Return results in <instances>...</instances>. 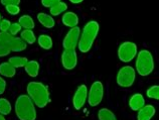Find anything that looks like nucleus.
Returning <instances> with one entry per match:
<instances>
[{
	"instance_id": "obj_25",
	"label": "nucleus",
	"mask_w": 159,
	"mask_h": 120,
	"mask_svg": "<svg viewBox=\"0 0 159 120\" xmlns=\"http://www.w3.org/2000/svg\"><path fill=\"white\" fill-rule=\"evenodd\" d=\"M146 95H147V97L150 99L158 100L159 99V86L158 85L151 86L150 88L147 89V91H146Z\"/></svg>"
},
{
	"instance_id": "obj_2",
	"label": "nucleus",
	"mask_w": 159,
	"mask_h": 120,
	"mask_svg": "<svg viewBox=\"0 0 159 120\" xmlns=\"http://www.w3.org/2000/svg\"><path fill=\"white\" fill-rule=\"evenodd\" d=\"M15 113L19 120H35L36 110L34 103L29 98L28 95L22 94L15 101Z\"/></svg>"
},
{
	"instance_id": "obj_16",
	"label": "nucleus",
	"mask_w": 159,
	"mask_h": 120,
	"mask_svg": "<svg viewBox=\"0 0 159 120\" xmlns=\"http://www.w3.org/2000/svg\"><path fill=\"white\" fill-rule=\"evenodd\" d=\"M15 74H16V69L8 63V62L0 64V75L1 76L12 78L15 76Z\"/></svg>"
},
{
	"instance_id": "obj_9",
	"label": "nucleus",
	"mask_w": 159,
	"mask_h": 120,
	"mask_svg": "<svg viewBox=\"0 0 159 120\" xmlns=\"http://www.w3.org/2000/svg\"><path fill=\"white\" fill-rule=\"evenodd\" d=\"M88 99V88L86 85H81L73 97V105L76 110H81Z\"/></svg>"
},
{
	"instance_id": "obj_11",
	"label": "nucleus",
	"mask_w": 159,
	"mask_h": 120,
	"mask_svg": "<svg viewBox=\"0 0 159 120\" xmlns=\"http://www.w3.org/2000/svg\"><path fill=\"white\" fill-rule=\"evenodd\" d=\"M156 110L152 105H144L141 109L138 110L137 120H151L155 115Z\"/></svg>"
},
{
	"instance_id": "obj_27",
	"label": "nucleus",
	"mask_w": 159,
	"mask_h": 120,
	"mask_svg": "<svg viewBox=\"0 0 159 120\" xmlns=\"http://www.w3.org/2000/svg\"><path fill=\"white\" fill-rule=\"evenodd\" d=\"M12 38H13V36L8 34V32L0 31V43H1V44H9V41L12 39Z\"/></svg>"
},
{
	"instance_id": "obj_1",
	"label": "nucleus",
	"mask_w": 159,
	"mask_h": 120,
	"mask_svg": "<svg viewBox=\"0 0 159 120\" xmlns=\"http://www.w3.org/2000/svg\"><path fill=\"white\" fill-rule=\"evenodd\" d=\"M27 95L32 102L39 107L44 108L49 102V91L48 87L40 82H29L27 85Z\"/></svg>"
},
{
	"instance_id": "obj_8",
	"label": "nucleus",
	"mask_w": 159,
	"mask_h": 120,
	"mask_svg": "<svg viewBox=\"0 0 159 120\" xmlns=\"http://www.w3.org/2000/svg\"><path fill=\"white\" fill-rule=\"evenodd\" d=\"M80 36H81V30L80 27H72L65 36L62 41V47L65 49H75L78 47Z\"/></svg>"
},
{
	"instance_id": "obj_15",
	"label": "nucleus",
	"mask_w": 159,
	"mask_h": 120,
	"mask_svg": "<svg viewBox=\"0 0 159 120\" xmlns=\"http://www.w3.org/2000/svg\"><path fill=\"white\" fill-rule=\"evenodd\" d=\"M24 70L29 77L35 78L39 73V64L36 61H28L27 64L24 66Z\"/></svg>"
},
{
	"instance_id": "obj_7",
	"label": "nucleus",
	"mask_w": 159,
	"mask_h": 120,
	"mask_svg": "<svg viewBox=\"0 0 159 120\" xmlns=\"http://www.w3.org/2000/svg\"><path fill=\"white\" fill-rule=\"evenodd\" d=\"M104 96V87L102 82L96 81L92 84L90 88V93H88V103L90 106H98L103 100Z\"/></svg>"
},
{
	"instance_id": "obj_33",
	"label": "nucleus",
	"mask_w": 159,
	"mask_h": 120,
	"mask_svg": "<svg viewBox=\"0 0 159 120\" xmlns=\"http://www.w3.org/2000/svg\"><path fill=\"white\" fill-rule=\"evenodd\" d=\"M5 89H6V81L2 77H0V95L5 92Z\"/></svg>"
},
{
	"instance_id": "obj_20",
	"label": "nucleus",
	"mask_w": 159,
	"mask_h": 120,
	"mask_svg": "<svg viewBox=\"0 0 159 120\" xmlns=\"http://www.w3.org/2000/svg\"><path fill=\"white\" fill-rule=\"evenodd\" d=\"M28 60L24 57H11L8 60V63L16 68H24V66L27 64Z\"/></svg>"
},
{
	"instance_id": "obj_19",
	"label": "nucleus",
	"mask_w": 159,
	"mask_h": 120,
	"mask_svg": "<svg viewBox=\"0 0 159 120\" xmlns=\"http://www.w3.org/2000/svg\"><path fill=\"white\" fill-rule=\"evenodd\" d=\"M39 44L41 48L43 49H51L52 48V39L51 36H48L47 35H41L40 36H39Z\"/></svg>"
},
{
	"instance_id": "obj_13",
	"label": "nucleus",
	"mask_w": 159,
	"mask_h": 120,
	"mask_svg": "<svg viewBox=\"0 0 159 120\" xmlns=\"http://www.w3.org/2000/svg\"><path fill=\"white\" fill-rule=\"evenodd\" d=\"M10 52H22L26 48L27 44L25 41H23L20 38H15L13 36L12 39L8 44Z\"/></svg>"
},
{
	"instance_id": "obj_30",
	"label": "nucleus",
	"mask_w": 159,
	"mask_h": 120,
	"mask_svg": "<svg viewBox=\"0 0 159 120\" xmlns=\"http://www.w3.org/2000/svg\"><path fill=\"white\" fill-rule=\"evenodd\" d=\"M11 22L9 20L7 19H2L1 22H0V31H4V32H7L8 30H9V26H10Z\"/></svg>"
},
{
	"instance_id": "obj_23",
	"label": "nucleus",
	"mask_w": 159,
	"mask_h": 120,
	"mask_svg": "<svg viewBox=\"0 0 159 120\" xmlns=\"http://www.w3.org/2000/svg\"><path fill=\"white\" fill-rule=\"evenodd\" d=\"M98 118L99 120H117L115 114L112 112L110 109L102 108L98 112Z\"/></svg>"
},
{
	"instance_id": "obj_12",
	"label": "nucleus",
	"mask_w": 159,
	"mask_h": 120,
	"mask_svg": "<svg viewBox=\"0 0 159 120\" xmlns=\"http://www.w3.org/2000/svg\"><path fill=\"white\" fill-rule=\"evenodd\" d=\"M145 105V99L143 95L140 93H136L132 95L129 99V106L133 111H138Z\"/></svg>"
},
{
	"instance_id": "obj_14",
	"label": "nucleus",
	"mask_w": 159,
	"mask_h": 120,
	"mask_svg": "<svg viewBox=\"0 0 159 120\" xmlns=\"http://www.w3.org/2000/svg\"><path fill=\"white\" fill-rule=\"evenodd\" d=\"M62 23L68 27H76L79 23V17L76 13L74 12H66L62 15Z\"/></svg>"
},
{
	"instance_id": "obj_22",
	"label": "nucleus",
	"mask_w": 159,
	"mask_h": 120,
	"mask_svg": "<svg viewBox=\"0 0 159 120\" xmlns=\"http://www.w3.org/2000/svg\"><path fill=\"white\" fill-rule=\"evenodd\" d=\"M66 9H68V5L62 2V1H60L58 3H57L56 5H53L51 7V10H49V12H51V14L53 15V16H57L61 14L62 12H65Z\"/></svg>"
},
{
	"instance_id": "obj_32",
	"label": "nucleus",
	"mask_w": 159,
	"mask_h": 120,
	"mask_svg": "<svg viewBox=\"0 0 159 120\" xmlns=\"http://www.w3.org/2000/svg\"><path fill=\"white\" fill-rule=\"evenodd\" d=\"M21 0H1V4L4 6L7 5H18Z\"/></svg>"
},
{
	"instance_id": "obj_34",
	"label": "nucleus",
	"mask_w": 159,
	"mask_h": 120,
	"mask_svg": "<svg viewBox=\"0 0 159 120\" xmlns=\"http://www.w3.org/2000/svg\"><path fill=\"white\" fill-rule=\"evenodd\" d=\"M70 2L74 3V4H79V3H82L84 0H70Z\"/></svg>"
},
{
	"instance_id": "obj_36",
	"label": "nucleus",
	"mask_w": 159,
	"mask_h": 120,
	"mask_svg": "<svg viewBox=\"0 0 159 120\" xmlns=\"http://www.w3.org/2000/svg\"><path fill=\"white\" fill-rule=\"evenodd\" d=\"M1 20H2V19H1V14H0V22H1Z\"/></svg>"
},
{
	"instance_id": "obj_6",
	"label": "nucleus",
	"mask_w": 159,
	"mask_h": 120,
	"mask_svg": "<svg viewBox=\"0 0 159 120\" xmlns=\"http://www.w3.org/2000/svg\"><path fill=\"white\" fill-rule=\"evenodd\" d=\"M137 56V45L132 41H125L118 48V58L123 63H129Z\"/></svg>"
},
{
	"instance_id": "obj_10",
	"label": "nucleus",
	"mask_w": 159,
	"mask_h": 120,
	"mask_svg": "<svg viewBox=\"0 0 159 120\" xmlns=\"http://www.w3.org/2000/svg\"><path fill=\"white\" fill-rule=\"evenodd\" d=\"M61 64L66 70H73L78 64L76 49H65L61 55Z\"/></svg>"
},
{
	"instance_id": "obj_4",
	"label": "nucleus",
	"mask_w": 159,
	"mask_h": 120,
	"mask_svg": "<svg viewBox=\"0 0 159 120\" xmlns=\"http://www.w3.org/2000/svg\"><path fill=\"white\" fill-rule=\"evenodd\" d=\"M154 70V59L152 53L147 49H142L138 53L136 60V71L140 76L146 77Z\"/></svg>"
},
{
	"instance_id": "obj_3",
	"label": "nucleus",
	"mask_w": 159,
	"mask_h": 120,
	"mask_svg": "<svg viewBox=\"0 0 159 120\" xmlns=\"http://www.w3.org/2000/svg\"><path fill=\"white\" fill-rule=\"evenodd\" d=\"M99 34V23L95 20L88 22L85 27H84L82 36H80L78 48L80 49V52L82 53H88L92 48L94 41L97 38V35Z\"/></svg>"
},
{
	"instance_id": "obj_17",
	"label": "nucleus",
	"mask_w": 159,
	"mask_h": 120,
	"mask_svg": "<svg viewBox=\"0 0 159 120\" xmlns=\"http://www.w3.org/2000/svg\"><path fill=\"white\" fill-rule=\"evenodd\" d=\"M37 20H39L41 25H43L47 28H52L54 26V24H56L54 19L51 15L43 13V12H40V13L37 14Z\"/></svg>"
},
{
	"instance_id": "obj_29",
	"label": "nucleus",
	"mask_w": 159,
	"mask_h": 120,
	"mask_svg": "<svg viewBox=\"0 0 159 120\" xmlns=\"http://www.w3.org/2000/svg\"><path fill=\"white\" fill-rule=\"evenodd\" d=\"M10 53V49L8 44H3L0 43V57H6Z\"/></svg>"
},
{
	"instance_id": "obj_21",
	"label": "nucleus",
	"mask_w": 159,
	"mask_h": 120,
	"mask_svg": "<svg viewBox=\"0 0 159 120\" xmlns=\"http://www.w3.org/2000/svg\"><path fill=\"white\" fill-rule=\"evenodd\" d=\"M20 39L23 41H25L26 44H32L35 43L36 38L34 35V32L32 31V30H24L21 31V35H20Z\"/></svg>"
},
{
	"instance_id": "obj_28",
	"label": "nucleus",
	"mask_w": 159,
	"mask_h": 120,
	"mask_svg": "<svg viewBox=\"0 0 159 120\" xmlns=\"http://www.w3.org/2000/svg\"><path fill=\"white\" fill-rule=\"evenodd\" d=\"M5 9L7 11V13H9L11 15H17L20 12V7L18 5H7L5 6Z\"/></svg>"
},
{
	"instance_id": "obj_35",
	"label": "nucleus",
	"mask_w": 159,
	"mask_h": 120,
	"mask_svg": "<svg viewBox=\"0 0 159 120\" xmlns=\"http://www.w3.org/2000/svg\"><path fill=\"white\" fill-rule=\"evenodd\" d=\"M0 120H6V119H5V117H4V115L0 114Z\"/></svg>"
},
{
	"instance_id": "obj_26",
	"label": "nucleus",
	"mask_w": 159,
	"mask_h": 120,
	"mask_svg": "<svg viewBox=\"0 0 159 120\" xmlns=\"http://www.w3.org/2000/svg\"><path fill=\"white\" fill-rule=\"evenodd\" d=\"M22 30V27L20 26V24L18 22H14V23H11L10 26H9V30H8V34L11 35L12 36H14L18 34V32H20Z\"/></svg>"
},
{
	"instance_id": "obj_18",
	"label": "nucleus",
	"mask_w": 159,
	"mask_h": 120,
	"mask_svg": "<svg viewBox=\"0 0 159 120\" xmlns=\"http://www.w3.org/2000/svg\"><path fill=\"white\" fill-rule=\"evenodd\" d=\"M18 23L20 24V26L24 30H32L34 27V21L31 16L29 15H22L20 16L18 19Z\"/></svg>"
},
{
	"instance_id": "obj_5",
	"label": "nucleus",
	"mask_w": 159,
	"mask_h": 120,
	"mask_svg": "<svg viewBox=\"0 0 159 120\" xmlns=\"http://www.w3.org/2000/svg\"><path fill=\"white\" fill-rule=\"evenodd\" d=\"M136 73L131 66H125L119 70L117 74V84L123 88L131 87L135 82Z\"/></svg>"
},
{
	"instance_id": "obj_31",
	"label": "nucleus",
	"mask_w": 159,
	"mask_h": 120,
	"mask_svg": "<svg viewBox=\"0 0 159 120\" xmlns=\"http://www.w3.org/2000/svg\"><path fill=\"white\" fill-rule=\"evenodd\" d=\"M60 1H61V0H41V4H43L44 7L51 8L52 6L56 5V4Z\"/></svg>"
},
{
	"instance_id": "obj_24",
	"label": "nucleus",
	"mask_w": 159,
	"mask_h": 120,
	"mask_svg": "<svg viewBox=\"0 0 159 120\" xmlns=\"http://www.w3.org/2000/svg\"><path fill=\"white\" fill-rule=\"evenodd\" d=\"M12 110L10 102L5 98H0V114L8 115Z\"/></svg>"
}]
</instances>
